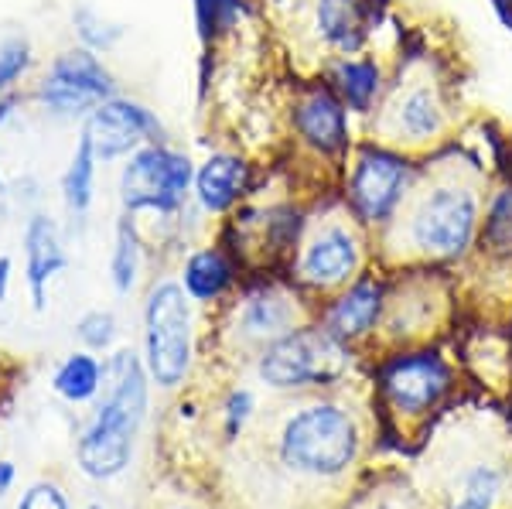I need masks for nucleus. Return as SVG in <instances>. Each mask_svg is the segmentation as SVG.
<instances>
[{"label": "nucleus", "instance_id": "1", "mask_svg": "<svg viewBox=\"0 0 512 509\" xmlns=\"http://www.w3.org/2000/svg\"><path fill=\"white\" fill-rule=\"evenodd\" d=\"M492 182V168L482 154L468 151L461 137L424 158L396 223L376 236V257L400 267L465 264L475 253Z\"/></svg>", "mask_w": 512, "mask_h": 509}, {"label": "nucleus", "instance_id": "2", "mask_svg": "<svg viewBox=\"0 0 512 509\" xmlns=\"http://www.w3.org/2000/svg\"><path fill=\"white\" fill-rule=\"evenodd\" d=\"M362 134L414 158H431L458 141L461 100L448 69L431 52L396 55L383 103L366 120Z\"/></svg>", "mask_w": 512, "mask_h": 509}, {"label": "nucleus", "instance_id": "3", "mask_svg": "<svg viewBox=\"0 0 512 509\" xmlns=\"http://www.w3.org/2000/svg\"><path fill=\"white\" fill-rule=\"evenodd\" d=\"M291 168L315 188H335L338 168L362 137L359 120L345 110L318 72H301L280 103Z\"/></svg>", "mask_w": 512, "mask_h": 509}, {"label": "nucleus", "instance_id": "4", "mask_svg": "<svg viewBox=\"0 0 512 509\" xmlns=\"http://www.w3.org/2000/svg\"><path fill=\"white\" fill-rule=\"evenodd\" d=\"M151 376L134 349H113L106 356V376L96 414L79 438V469L93 479H113L130 465L134 438L147 417Z\"/></svg>", "mask_w": 512, "mask_h": 509}, {"label": "nucleus", "instance_id": "5", "mask_svg": "<svg viewBox=\"0 0 512 509\" xmlns=\"http://www.w3.org/2000/svg\"><path fill=\"white\" fill-rule=\"evenodd\" d=\"M373 257L376 240L355 223L335 188H328L311 202L308 226H304L301 243L287 264V274L297 284V291L332 298L359 274H366Z\"/></svg>", "mask_w": 512, "mask_h": 509}, {"label": "nucleus", "instance_id": "6", "mask_svg": "<svg viewBox=\"0 0 512 509\" xmlns=\"http://www.w3.org/2000/svg\"><path fill=\"white\" fill-rule=\"evenodd\" d=\"M195 154L175 137L154 141L117 164L113 195L117 209L137 216L144 229H185V219L195 216L192 205Z\"/></svg>", "mask_w": 512, "mask_h": 509}, {"label": "nucleus", "instance_id": "7", "mask_svg": "<svg viewBox=\"0 0 512 509\" xmlns=\"http://www.w3.org/2000/svg\"><path fill=\"white\" fill-rule=\"evenodd\" d=\"M420 168H424V158H414L400 147L362 134L338 168L335 192L355 223L376 240L396 223L400 209L414 192Z\"/></svg>", "mask_w": 512, "mask_h": 509}, {"label": "nucleus", "instance_id": "8", "mask_svg": "<svg viewBox=\"0 0 512 509\" xmlns=\"http://www.w3.org/2000/svg\"><path fill=\"white\" fill-rule=\"evenodd\" d=\"M123 93V82L113 72L110 59L79 45H65L41 59L28 86L31 113L55 127H79L99 103Z\"/></svg>", "mask_w": 512, "mask_h": 509}, {"label": "nucleus", "instance_id": "9", "mask_svg": "<svg viewBox=\"0 0 512 509\" xmlns=\"http://www.w3.org/2000/svg\"><path fill=\"white\" fill-rule=\"evenodd\" d=\"M144 322V359L151 383L161 390H175L188 380L195 363V305L178 284V277L151 281L140 308Z\"/></svg>", "mask_w": 512, "mask_h": 509}, {"label": "nucleus", "instance_id": "10", "mask_svg": "<svg viewBox=\"0 0 512 509\" xmlns=\"http://www.w3.org/2000/svg\"><path fill=\"white\" fill-rule=\"evenodd\" d=\"M352 366V349L328 335L318 322H301L267 342L256 356V376L274 390L332 387Z\"/></svg>", "mask_w": 512, "mask_h": 509}, {"label": "nucleus", "instance_id": "11", "mask_svg": "<svg viewBox=\"0 0 512 509\" xmlns=\"http://www.w3.org/2000/svg\"><path fill=\"white\" fill-rule=\"evenodd\" d=\"M359 428L338 404H311L287 421L280 455L297 472L338 475L355 462Z\"/></svg>", "mask_w": 512, "mask_h": 509}, {"label": "nucleus", "instance_id": "12", "mask_svg": "<svg viewBox=\"0 0 512 509\" xmlns=\"http://www.w3.org/2000/svg\"><path fill=\"white\" fill-rule=\"evenodd\" d=\"M270 182V164H263L250 147L219 144L195 158L192 205L205 223L219 226L233 212L253 202Z\"/></svg>", "mask_w": 512, "mask_h": 509}, {"label": "nucleus", "instance_id": "13", "mask_svg": "<svg viewBox=\"0 0 512 509\" xmlns=\"http://www.w3.org/2000/svg\"><path fill=\"white\" fill-rule=\"evenodd\" d=\"M79 141L89 144L96 161L103 168H117L130 154L154 141H168L171 130L158 110L134 93H117L106 103H99L93 113L76 127Z\"/></svg>", "mask_w": 512, "mask_h": 509}, {"label": "nucleus", "instance_id": "14", "mask_svg": "<svg viewBox=\"0 0 512 509\" xmlns=\"http://www.w3.org/2000/svg\"><path fill=\"white\" fill-rule=\"evenodd\" d=\"M294 28L308 41L318 69L328 55H352L373 48L376 7L369 0H301L294 14Z\"/></svg>", "mask_w": 512, "mask_h": 509}, {"label": "nucleus", "instance_id": "15", "mask_svg": "<svg viewBox=\"0 0 512 509\" xmlns=\"http://www.w3.org/2000/svg\"><path fill=\"white\" fill-rule=\"evenodd\" d=\"M454 369L437 349H400L379 366V390L400 414H427L444 400Z\"/></svg>", "mask_w": 512, "mask_h": 509}, {"label": "nucleus", "instance_id": "16", "mask_svg": "<svg viewBox=\"0 0 512 509\" xmlns=\"http://www.w3.org/2000/svg\"><path fill=\"white\" fill-rule=\"evenodd\" d=\"M393 59L396 55H383L376 48H362L352 55H328L318 62V76L332 86V93L345 103V110L359 120V127H366V120L376 113V106L383 103L386 86L393 76Z\"/></svg>", "mask_w": 512, "mask_h": 509}, {"label": "nucleus", "instance_id": "17", "mask_svg": "<svg viewBox=\"0 0 512 509\" xmlns=\"http://www.w3.org/2000/svg\"><path fill=\"white\" fill-rule=\"evenodd\" d=\"M21 264H24V287H28L31 308L45 311L52 284L69 270V240L59 216L41 205L24 216L21 226Z\"/></svg>", "mask_w": 512, "mask_h": 509}, {"label": "nucleus", "instance_id": "18", "mask_svg": "<svg viewBox=\"0 0 512 509\" xmlns=\"http://www.w3.org/2000/svg\"><path fill=\"white\" fill-rule=\"evenodd\" d=\"M386 298H390V277L379 274V270H366L328 298L318 325L352 349L355 342L369 339L383 328Z\"/></svg>", "mask_w": 512, "mask_h": 509}, {"label": "nucleus", "instance_id": "19", "mask_svg": "<svg viewBox=\"0 0 512 509\" xmlns=\"http://www.w3.org/2000/svg\"><path fill=\"white\" fill-rule=\"evenodd\" d=\"M260 18L253 0H192V24L198 41V96L212 93L216 62L250 24Z\"/></svg>", "mask_w": 512, "mask_h": 509}, {"label": "nucleus", "instance_id": "20", "mask_svg": "<svg viewBox=\"0 0 512 509\" xmlns=\"http://www.w3.org/2000/svg\"><path fill=\"white\" fill-rule=\"evenodd\" d=\"M301 308V291H297L294 281L287 287L260 274V281L246 287V294L239 298L236 328L243 339H250L263 349L267 342H274L301 325Z\"/></svg>", "mask_w": 512, "mask_h": 509}, {"label": "nucleus", "instance_id": "21", "mask_svg": "<svg viewBox=\"0 0 512 509\" xmlns=\"http://www.w3.org/2000/svg\"><path fill=\"white\" fill-rule=\"evenodd\" d=\"M246 267L236 260V253L229 250L222 240H205L195 243L192 250L181 257L178 267V284L185 287V294L198 308L222 305L229 294L236 291L243 281Z\"/></svg>", "mask_w": 512, "mask_h": 509}, {"label": "nucleus", "instance_id": "22", "mask_svg": "<svg viewBox=\"0 0 512 509\" xmlns=\"http://www.w3.org/2000/svg\"><path fill=\"white\" fill-rule=\"evenodd\" d=\"M147 246H151V236H147L144 223L137 216L117 212L110 229V257H106V277H110V287L117 298H130L140 287Z\"/></svg>", "mask_w": 512, "mask_h": 509}, {"label": "nucleus", "instance_id": "23", "mask_svg": "<svg viewBox=\"0 0 512 509\" xmlns=\"http://www.w3.org/2000/svg\"><path fill=\"white\" fill-rule=\"evenodd\" d=\"M99 171H103V164L96 161V154L89 151L86 141L72 144L69 151V161H65V168L59 171V202H62V212L65 219H69V226H86L89 216H93L96 202H99Z\"/></svg>", "mask_w": 512, "mask_h": 509}, {"label": "nucleus", "instance_id": "24", "mask_svg": "<svg viewBox=\"0 0 512 509\" xmlns=\"http://www.w3.org/2000/svg\"><path fill=\"white\" fill-rule=\"evenodd\" d=\"M65 24H69L72 45L89 48V52L103 55V59L120 52L123 41L130 38V24L113 18L110 11H103L93 0H72L69 14H65Z\"/></svg>", "mask_w": 512, "mask_h": 509}, {"label": "nucleus", "instance_id": "25", "mask_svg": "<svg viewBox=\"0 0 512 509\" xmlns=\"http://www.w3.org/2000/svg\"><path fill=\"white\" fill-rule=\"evenodd\" d=\"M472 257L489 264H512V175H495Z\"/></svg>", "mask_w": 512, "mask_h": 509}, {"label": "nucleus", "instance_id": "26", "mask_svg": "<svg viewBox=\"0 0 512 509\" xmlns=\"http://www.w3.org/2000/svg\"><path fill=\"white\" fill-rule=\"evenodd\" d=\"M38 65H41L38 45L24 24L0 28V96L28 89Z\"/></svg>", "mask_w": 512, "mask_h": 509}, {"label": "nucleus", "instance_id": "27", "mask_svg": "<svg viewBox=\"0 0 512 509\" xmlns=\"http://www.w3.org/2000/svg\"><path fill=\"white\" fill-rule=\"evenodd\" d=\"M103 376H106V359H99L89 349H76L55 366L52 390L62 400H69V404H89L103 390Z\"/></svg>", "mask_w": 512, "mask_h": 509}, {"label": "nucleus", "instance_id": "28", "mask_svg": "<svg viewBox=\"0 0 512 509\" xmlns=\"http://www.w3.org/2000/svg\"><path fill=\"white\" fill-rule=\"evenodd\" d=\"M72 335L79 339L82 349L89 352H113V346H117L120 339V322L117 315H113L110 308H89L82 311V315L76 318V325H72Z\"/></svg>", "mask_w": 512, "mask_h": 509}, {"label": "nucleus", "instance_id": "29", "mask_svg": "<svg viewBox=\"0 0 512 509\" xmlns=\"http://www.w3.org/2000/svg\"><path fill=\"white\" fill-rule=\"evenodd\" d=\"M495 499H499V472L482 465L465 479V492H461L454 509H492Z\"/></svg>", "mask_w": 512, "mask_h": 509}, {"label": "nucleus", "instance_id": "30", "mask_svg": "<svg viewBox=\"0 0 512 509\" xmlns=\"http://www.w3.org/2000/svg\"><path fill=\"white\" fill-rule=\"evenodd\" d=\"M18 509H69V499H65V492L59 486H52V482H38V486H31L24 492Z\"/></svg>", "mask_w": 512, "mask_h": 509}, {"label": "nucleus", "instance_id": "31", "mask_svg": "<svg viewBox=\"0 0 512 509\" xmlns=\"http://www.w3.org/2000/svg\"><path fill=\"white\" fill-rule=\"evenodd\" d=\"M253 414V393L250 390H233L226 400V428L229 434H236L246 424V417Z\"/></svg>", "mask_w": 512, "mask_h": 509}, {"label": "nucleus", "instance_id": "32", "mask_svg": "<svg viewBox=\"0 0 512 509\" xmlns=\"http://www.w3.org/2000/svg\"><path fill=\"white\" fill-rule=\"evenodd\" d=\"M24 113H31V103H28V89H21V93H4L0 96V130L14 127Z\"/></svg>", "mask_w": 512, "mask_h": 509}, {"label": "nucleus", "instance_id": "33", "mask_svg": "<svg viewBox=\"0 0 512 509\" xmlns=\"http://www.w3.org/2000/svg\"><path fill=\"white\" fill-rule=\"evenodd\" d=\"M11 287H14V257L0 253V305H7V298H11Z\"/></svg>", "mask_w": 512, "mask_h": 509}, {"label": "nucleus", "instance_id": "34", "mask_svg": "<svg viewBox=\"0 0 512 509\" xmlns=\"http://www.w3.org/2000/svg\"><path fill=\"white\" fill-rule=\"evenodd\" d=\"M7 209H11V178H7L4 168H0V223H4Z\"/></svg>", "mask_w": 512, "mask_h": 509}, {"label": "nucleus", "instance_id": "35", "mask_svg": "<svg viewBox=\"0 0 512 509\" xmlns=\"http://www.w3.org/2000/svg\"><path fill=\"white\" fill-rule=\"evenodd\" d=\"M11 482H14V465L11 462H0V496L11 489Z\"/></svg>", "mask_w": 512, "mask_h": 509}, {"label": "nucleus", "instance_id": "36", "mask_svg": "<svg viewBox=\"0 0 512 509\" xmlns=\"http://www.w3.org/2000/svg\"><path fill=\"white\" fill-rule=\"evenodd\" d=\"M492 4H495V11L502 14V21L512 28V0H492Z\"/></svg>", "mask_w": 512, "mask_h": 509}, {"label": "nucleus", "instance_id": "37", "mask_svg": "<svg viewBox=\"0 0 512 509\" xmlns=\"http://www.w3.org/2000/svg\"><path fill=\"white\" fill-rule=\"evenodd\" d=\"M93 509H99V506H93Z\"/></svg>", "mask_w": 512, "mask_h": 509}]
</instances>
